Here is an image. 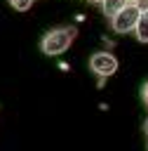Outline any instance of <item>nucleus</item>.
Instances as JSON below:
<instances>
[{
  "instance_id": "1",
  "label": "nucleus",
  "mask_w": 148,
  "mask_h": 151,
  "mask_svg": "<svg viewBox=\"0 0 148 151\" xmlns=\"http://www.w3.org/2000/svg\"><path fill=\"white\" fill-rule=\"evenodd\" d=\"M75 35H78V28H75V26L52 28V31H47L45 38L40 40V50H42V54H47V57H59V54H63V52L70 47V42H73Z\"/></svg>"
},
{
  "instance_id": "2",
  "label": "nucleus",
  "mask_w": 148,
  "mask_h": 151,
  "mask_svg": "<svg viewBox=\"0 0 148 151\" xmlns=\"http://www.w3.org/2000/svg\"><path fill=\"white\" fill-rule=\"evenodd\" d=\"M139 17H141V9H139L134 2H129L127 7H122V9L110 19V26H113L115 33H132L134 26H136V21H139Z\"/></svg>"
},
{
  "instance_id": "3",
  "label": "nucleus",
  "mask_w": 148,
  "mask_h": 151,
  "mask_svg": "<svg viewBox=\"0 0 148 151\" xmlns=\"http://www.w3.org/2000/svg\"><path fill=\"white\" fill-rule=\"evenodd\" d=\"M89 68L103 80V78L113 76V73L117 71V59H115V54H110V52H96V54L89 57Z\"/></svg>"
},
{
  "instance_id": "4",
  "label": "nucleus",
  "mask_w": 148,
  "mask_h": 151,
  "mask_svg": "<svg viewBox=\"0 0 148 151\" xmlns=\"http://www.w3.org/2000/svg\"><path fill=\"white\" fill-rule=\"evenodd\" d=\"M129 5V0H103L101 2V9H103V14L108 17V19H113L122 7H127Z\"/></svg>"
},
{
  "instance_id": "5",
  "label": "nucleus",
  "mask_w": 148,
  "mask_h": 151,
  "mask_svg": "<svg viewBox=\"0 0 148 151\" xmlns=\"http://www.w3.org/2000/svg\"><path fill=\"white\" fill-rule=\"evenodd\" d=\"M134 33H136L139 42H148V12H141V17L134 26Z\"/></svg>"
},
{
  "instance_id": "6",
  "label": "nucleus",
  "mask_w": 148,
  "mask_h": 151,
  "mask_svg": "<svg viewBox=\"0 0 148 151\" xmlns=\"http://www.w3.org/2000/svg\"><path fill=\"white\" fill-rule=\"evenodd\" d=\"M9 5H12L16 12H26V9H31L33 0H9Z\"/></svg>"
},
{
  "instance_id": "7",
  "label": "nucleus",
  "mask_w": 148,
  "mask_h": 151,
  "mask_svg": "<svg viewBox=\"0 0 148 151\" xmlns=\"http://www.w3.org/2000/svg\"><path fill=\"white\" fill-rule=\"evenodd\" d=\"M141 99H143V104H146V109H148V80L141 85Z\"/></svg>"
},
{
  "instance_id": "8",
  "label": "nucleus",
  "mask_w": 148,
  "mask_h": 151,
  "mask_svg": "<svg viewBox=\"0 0 148 151\" xmlns=\"http://www.w3.org/2000/svg\"><path fill=\"white\" fill-rule=\"evenodd\" d=\"M134 5H136V7L141 9V12H148V0H136Z\"/></svg>"
},
{
  "instance_id": "9",
  "label": "nucleus",
  "mask_w": 148,
  "mask_h": 151,
  "mask_svg": "<svg viewBox=\"0 0 148 151\" xmlns=\"http://www.w3.org/2000/svg\"><path fill=\"white\" fill-rule=\"evenodd\" d=\"M143 132H146V134H148V118H146V120H143Z\"/></svg>"
},
{
  "instance_id": "10",
  "label": "nucleus",
  "mask_w": 148,
  "mask_h": 151,
  "mask_svg": "<svg viewBox=\"0 0 148 151\" xmlns=\"http://www.w3.org/2000/svg\"><path fill=\"white\" fill-rule=\"evenodd\" d=\"M89 2H99V5H101V2H103V0H89Z\"/></svg>"
},
{
  "instance_id": "11",
  "label": "nucleus",
  "mask_w": 148,
  "mask_h": 151,
  "mask_svg": "<svg viewBox=\"0 0 148 151\" xmlns=\"http://www.w3.org/2000/svg\"><path fill=\"white\" fill-rule=\"evenodd\" d=\"M129 2H136V0H129Z\"/></svg>"
}]
</instances>
